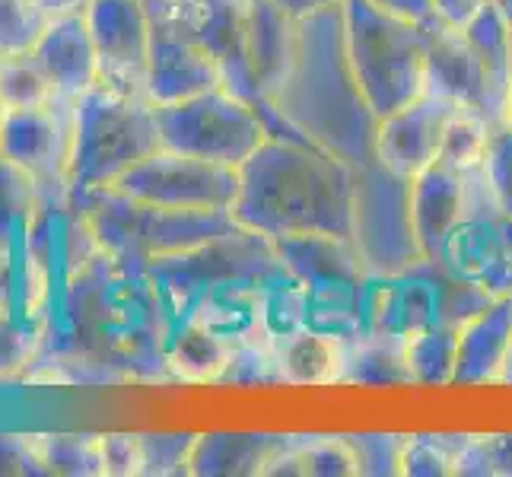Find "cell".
I'll list each match as a JSON object with an SVG mask.
<instances>
[{"label": "cell", "mask_w": 512, "mask_h": 477, "mask_svg": "<svg viewBox=\"0 0 512 477\" xmlns=\"http://www.w3.org/2000/svg\"><path fill=\"white\" fill-rule=\"evenodd\" d=\"M271 112L293 137L353 169L376 159L379 118L369 109L347 55L344 4L299 20L296 58L271 96Z\"/></svg>", "instance_id": "cell-1"}, {"label": "cell", "mask_w": 512, "mask_h": 477, "mask_svg": "<svg viewBox=\"0 0 512 477\" xmlns=\"http://www.w3.org/2000/svg\"><path fill=\"white\" fill-rule=\"evenodd\" d=\"M233 220L268 239L350 236L353 166L312 144L271 137L239 166Z\"/></svg>", "instance_id": "cell-2"}, {"label": "cell", "mask_w": 512, "mask_h": 477, "mask_svg": "<svg viewBox=\"0 0 512 477\" xmlns=\"http://www.w3.org/2000/svg\"><path fill=\"white\" fill-rule=\"evenodd\" d=\"M160 147L163 137L156 105L96 83L74 102L67 194L80 198L86 191L115 185L121 175H128Z\"/></svg>", "instance_id": "cell-3"}, {"label": "cell", "mask_w": 512, "mask_h": 477, "mask_svg": "<svg viewBox=\"0 0 512 477\" xmlns=\"http://www.w3.org/2000/svg\"><path fill=\"white\" fill-rule=\"evenodd\" d=\"M70 204L80 210V217L93 229L105 252L134 264L188 252L194 245H204L239 226L233 214L156 207L131 198L115 185L86 191L80 198H70Z\"/></svg>", "instance_id": "cell-4"}, {"label": "cell", "mask_w": 512, "mask_h": 477, "mask_svg": "<svg viewBox=\"0 0 512 477\" xmlns=\"http://www.w3.org/2000/svg\"><path fill=\"white\" fill-rule=\"evenodd\" d=\"M347 55L369 109L382 121L427 93L423 26L369 0H344Z\"/></svg>", "instance_id": "cell-5"}, {"label": "cell", "mask_w": 512, "mask_h": 477, "mask_svg": "<svg viewBox=\"0 0 512 477\" xmlns=\"http://www.w3.org/2000/svg\"><path fill=\"white\" fill-rule=\"evenodd\" d=\"M156 290L163 296L172 328H179L191 306L210 290L223 284H264L290 277L284 258L277 255L274 239L255 233V229L236 226L229 233L194 245L188 252L166 255L147 264Z\"/></svg>", "instance_id": "cell-6"}, {"label": "cell", "mask_w": 512, "mask_h": 477, "mask_svg": "<svg viewBox=\"0 0 512 477\" xmlns=\"http://www.w3.org/2000/svg\"><path fill=\"white\" fill-rule=\"evenodd\" d=\"M487 290L446 274L436 261H420L401 274H369L363 280V322L366 334L411 341L417 334L458 325L487 309Z\"/></svg>", "instance_id": "cell-7"}, {"label": "cell", "mask_w": 512, "mask_h": 477, "mask_svg": "<svg viewBox=\"0 0 512 477\" xmlns=\"http://www.w3.org/2000/svg\"><path fill=\"white\" fill-rule=\"evenodd\" d=\"M350 239L357 242L369 274H401L427 261L414 229L408 175L388 169L382 159L353 169Z\"/></svg>", "instance_id": "cell-8"}, {"label": "cell", "mask_w": 512, "mask_h": 477, "mask_svg": "<svg viewBox=\"0 0 512 477\" xmlns=\"http://www.w3.org/2000/svg\"><path fill=\"white\" fill-rule=\"evenodd\" d=\"M156 121H160L166 150L233 169H239L268 140L264 115L226 86L182 102L156 105Z\"/></svg>", "instance_id": "cell-9"}, {"label": "cell", "mask_w": 512, "mask_h": 477, "mask_svg": "<svg viewBox=\"0 0 512 477\" xmlns=\"http://www.w3.org/2000/svg\"><path fill=\"white\" fill-rule=\"evenodd\" d=\"M433 261L455 280L490 296L512 293V217L493 198L484 166L468 172L465 210Z\"/></svg>", "instance_id": "cell-10"}, {"label": "cell", "mask_w": 512, "mask_h": 477, "mask_svg": "<svg viewBox=\"0 0 512 477\" xmlns=\"http://www.w3.org/2000/svg\"><path fill=\"white\" fill-rule=\"evenodd\" d=\"M131 198L169 210H214L229 214L239 194V169L160 147L115 182Z\"/></svg>", "instance_id": "cell-11"}, {"label": "cell", "mask_w": 512, "mask_h": 477, "mask_svg": "<svg viewBox=\"0 0 512 477\" xmlns=\"http://www.w3.org/2000/svg\"><path fill=\"white\" fill-rule=\"evenodd\" d=\"M420 26L427 45V90L455 102L458 109L481 115L493 128L506 125L509 93L490 74L468 32L443 23L439 16H430Z\"/></svg>", "instance_id": "cell-12"}, {"label": "cell", "mask_w": 512, "mask_h": 477, "mask_svg": "<svg viewBox=\"0 0 512 477\" xmlns=\"http://www.w3.org/2000/svg\"><path fill=\"white\" fill-rule=\"evenodd\" d=\"M144 4L150 13V102L169 105L223 86L220 67L194 35L182 0H144Z\"/></svg>", "instance_id": "cell-13"}, {"label": "cell", "mask_w": 512, "mask_h": 477, "mask_svg": "<svg viewBox=\"0 0 512 477\" xmlns=\"http://www.w3.org/2000/svg\"><path fill=\"white\" fill-rule=\"evenodd\" d=\"M86 20L99 58V83L150 99V13L144 0H93Z\"/></svg>", "instance_id": "cell-14"}, {"label": "cell", "mask_w": 512, "mask_h": 477, "mask_svg": "<svg viewBox=\"0 0 512 477\" xmlns=\"http://www.w3.org/2000/svg\"><path fill=\"white\" fill-rule=\"evenodd\" d=\"M185 16L201 39V45L217 61L223 86L229 93L252 102L264 115V125L271 134V112L264 105L255 70H252V51H249V0H182Z\"/></svg>", "instance_id": "cell-15"}, {"label": "cell", "mask_w": 512, "mask_h": 477, "mask_svg": "<svg viewBox=\"0 0 512 477\" xmlns=\"http://www.w3.org/2000/svg\"><path fill=\"white\" fill-rule=\"evenodd\" d=\"M70 121L74 105L67 102L45 109H7L0 125V156L35 175L42 188L67 185Z\"/></svg>", "instance_id": "cell-16"}, {"label": "cell", "mask_w": 512, "mask_h": 477, "mask_svg": "<svg viewBox=\"0 0 512 477\" xmlns=\"http://www.w3.org/2000/svg\"><path fill=\"white\" fill-rule=\"evenodd\" d=\"M458 112H465V109H458L455 102L427 90L414 102L404 105V109L385 115L379 121L376 159H382V163L388 169H395L398 175L414 179V175H420L439 159L446 131Z\"/></svg>", "instance_id": "cell-17"}, {"label": "cell", "mask_w": 512, "mask_h": 477, "mask_svg": "<svg viewBox=\"0 0 512 477\" xmlns=\"http://www.w3.org/2000/svg\"><path fill=\"white\" fill-rule=\"evenodd\" d=\"M32 55L39 58L45 74L55 83L58 99L67 105H74L99 83V58L86 13L51 16Z\"/></svg>", "instance_id": "cell-18"}, {"label": "cell", "mask_w": 512, "mask_h": 477, "mask_svg": "<svg viewBox=\"0 0 512 477\" xmlns=\"http://www.w3.org/2000/svg\"><path fill=\"white\" fill-rule=\"evenodd\" d=\"M296 42H299V20H293L290 13L280 7L268 4V0H249V51H252V70L258 93L271 112V96L280 90L287 70L296 58ZM271 137H293L271 112ZM306 144V140H299Z\"/></svg>", "instance_id": "cell-19"}, {"label": "cell", "mask_w": 512, "mask_h": 477, "mask_svg": "<svg viewBox=\"0 0 512 477\" xmlns=\"http://www.w3.org/2000/svg\"><path fill=\"white\" fill-rule=\"evenodd\" d=\"M512 350V293L497 296L487 309L458 328L452 385H497Z\"/></svg>", "instance_id": "cell-20"}, {"label": "cell", "mask_w": 512, "mask_h": 477, "mask_svg": "<svg viewBox=\"0 0 512 477\" xmlns=\"http://www.w3.org/2000/svg\"><path fill=\"white\" fill-rule=\"evenodd\" d=\"M465 198H468V172L449 163H439V159L411 179V214L427 261L436 258L449 229L462 217Z\"/></svg>", "instance_id": "cell-21"}, {"label": "cell", "mask_w": 512, "mask_h": 477, "mask_svg": "<svg viewBox=\"0 0 512 477\" xmlns=\"http://www.w3.org/2000/svg\"><path fill=\"white\" fill-rule=\"evenodd\" d=\"M284 433H201L191 452L194 477H268L274 462L290 446Z\"/></svg>", "instance_id": "cell-22"}, {"label": "cell", "mask_w": 512, "mask_h": 477, "mask_svg": "<svg viewBox=\"0 0 512 477\" xmlns=\"http://www.w3.org/2000/svg\"><path fill=\"white\" fill-rule=\"evenodd\" d=\"M277 255L303 287L363 284L369 277L357 242L350 236H287L274 239Z\"/></svg>", "instance_id": "cell-23"}, {"label": "cell", "mask_w": 512, "mask_h": 477, "mask_svg": "<svg viewBox=\"0 0 512 477\" xmlns=\"http://www.w3.org/2000/svg\"><path fill=\"white\" fill-rule=\"evenodd\" d=\"M185 322L217 334L229 347L268 338L264 331V284H223L191 306Z\"/></svg>", "instance_id": "cell-24"}, {"label": "cell", "mask_w": 512, "mask_h": 477, "mask_svg": "<svg viewBox=\"0 0 512 477\" xmlns=\"http://www.w3.org/2000/svg\"><path fill=\"white\" fill-rule=\"evenodd\" d=\"M341 382L369 385V388L414 385L411 363H408V341L388 338V334H360L357 341H347Z\"/></svg>", "instance_id": "cell-25"}, {"label": "cell", "mask_w": 512, "mask_h": 477, "mask_svg": "<svg viewBox=\"0 0 512 477\" xmlns=\"http://www.w3.org/2000/svg\"><path fill=\"white\" fill-rule=\"evenodd\" d=\"M280 373L284 385H331L341 382L344 369V344L315 334L309 328H299L290 338L277 341Z\"/></svg>", "instance_id": "cell-26"}, {"label": "cell", "mask_w": 512, "mask_h": 477, "mask_svg": "<svg viewBox=\"0 0 512 477\" xmlns=\"http://www.w3.org/2000/svg\"><path fill=\"white\" fill-rule=\"evenodd\" d=\"M229 347L217 334L207 328L182 322L169 334V373L172 382H188V385H217L223 369L229 363Z\"/></svg>", "instance_id": "cell-27"}, {"label": "cell", "mask_w": 512, "mask_h": 477, "mask_svg": "<svg viewBox=\"0 0 512 477\" xmlns=\"http://www.w3.org/2000/svg\"><path fill=\"white\" fill-rule=\"evenodd\" d=\"M303 328L334 341H357L366 334L363 322V284H325L306 287Z\"/></svg>", "instance_id": "cell-28"}, {"label": "cell", "mask_w": 512, "mask_h": 477, "mask_svg": "<svg viewBox=\"0 0 512 477\" xmlns=\"http://www.w3.org/2000/svg\"><path fill=\"white\" fill-rule=\"evenodd\" d=\"M350 477L357 474L344 436H293L290 446L280 452L268 477Z\"/></svg>", "instance_id": "cell-29"}, {"label": "cell", "mask_w": 512, "mask_h": 477, "mask_svg": "<svg viewBox=\"0 0 512 477\" xmlns=\"http://www.w3.org/2000/svg\"><path fill=\"white\" fill-rule=\"evenodd\" d=\"M39 201L42 185L35 182V175L0 156V258L26 239Z\"/></svg>", "instance_id": "cell-30"}, {"label": "cell", "mask_w": 512, "mask_h": 477, "mask_svg": "<svg viewBox=\"0 0 512 477\" xmlns=\"http://www.w3.org/2000/svg\"><path fill=\"white\" fill-rule=\"evenodd\" d=\"M0 102L4 109H45L61 99L39 58L29 51V55L0 58Z\"/></svg>", "instance_id": "cell-31"}, {"label": "cell", "mask_w": 512, "mask_h": 477, "mask_svg": "<svg viewBox=\"0 0 512 477\" xmlns=\"http://www.w3.org/2000/svg\"><path fill=\"white\" fill-rule=\"evenodd\" d=\"M48 474L99 477L102 468V433H42L35 436Z\"/></svg>", "instance_id": "cell-32"}, {"label": "cell", "mask_w": 512, "mask_h": 477, "mask_svg": "<svg viewBox=\"0 0 512 477\" xmlns=\"http://www.w3.org/2000/svg\"><path fill=\"white\" fill-rule=\"evenodd\" d=\"M458 353V325H439L408 341L414 385H452Z\"/></svg>", "instance_id": "cell-33"}, {"label": "cell", "mask_w": 512, "mask_h": 477, "mask_svg": "<svg viewBox=\"0 0 512 477\" xmlns=\"http://www.w3.org/2000/svg\"><path fill=\"white\" fill-rule=\"evenodd\" d=\"M468 446V433H417L404 439L401 474L446 477L458 471V458Z\"/></svg>", "instance_id": "cell-34"}, {"label": "cell", "mask_w": 512, "mask_h": 477, "mask_svg": "<svg viewBox=\"0 0 512 477\" xmlns=\"http://www.w3.org/2000/svg\"><path fill=\"white\" fill-rule=\"evenodd\" d=\"M284 373H280V357H277V341L271 338H255L236 344L229 353V363L217 385H233V388H264V385H280Z\"/></svg>", "instance_id": "cell-35"}, {"label": "cell", "mask_w": 512, "mask_h": 477, "mask_svg": "<svg viewBox=\"0 0 512 477\" xmlns=\"http://www.w3.org/2000/svg\"><path fill=\"white\" fill-rule=\"evenodd\" d=\"M48 20L39 0H0V58L29 55Z\"/></svg>", "instance_id": "cell-36"}, {"label": "cell", "mask_w": 512, "mask_h": 477, "mask_svg": "<svg viewBox=\"0 0 512 477\" xmlns=\"http://www.w3.org/2000/svg\"><path fill=\"white\" fill-rule=\"evenodd\" d=\"M490 134H493V125H487L481 115L458 112L452 118L449 131H446L443 150H439V163H449V166L462 169V172L481 169L484 156H487Z\"/></svg>", "instance_id": "cell-37"}, {"label": "cell", "mask_w": 512, "mask_h": 477, "mask_svg": "<svg viewBox=\"0 0 512 477\" xmlns=\"http://www.w3.org/2000/svg\"><path fill=\"white\" fill-rule=\"evenodd\" d=\"M194 443H198V433H140V474H188Z\"/></svg>", "instance_id": "cell-38"}, {"label": "cell", "mask_w": 512, "mask_h": 477, "mask_svg": "<svg viewBox=\"0 0 512 477\" xmlns=\"http://www.w3.org/2000/svg\"><path fill=\"white\" fill-rule=\"evenodd\" d=\"M347 446L357 458V474L366 477H395L401 474L404 439L401 433H347Z\"/></svg>", "instance_id": "cell-39"}, {"label": "cell", "mask_w": 512, "mask_h": 477, "mask_svg": "<svg viewBox=\"0 0 512 477\" xmlns=\"http://www.w3.org/2000/svg\"><path fill=\"white\" fill-rule=\"evenodd\" d=\"M465 477H512V433L468 436V446L458 458V471Z\"/></svg>", "instance_id": "cell-40"}, {"label": "cell", "mask_w": 512, "mask_h": 477, "mask_svg": "<svg viewBox=\"0 0 512 477\" xmlns=\"http://www.w3.org/2000/svg\"><path fill=\"white\" fill-rule=\"evenodd\" d=\"M42 353V334L0 315V382L29 373Z\"/></svg>", "instance_id": "cell-41"}, {"label": "cell", "mask_w": 512, "mask_h": 477, "mask_svg": "<svg viewBox=\"0 0 512 477\" xmlns=\"http://www.w3.org/2000/svg\"><path fill=\"white\" fill-rule=\"evenodd\" d=\"M484 175L497 204L512 217V128L500 125L493 128L487 156H484Z\"/></svg>", "instance_id": "cell-42"}, {"label": "cell", "mask_w": 512, "mask_h": 477, "mask_svg": "<svg viewBox=\"0 0 512 477\" xmlns=\"http://www.w3.org/2000/svg\"><path fill=\"white\" fill-rule=\"evenodd\" d=\"M48 468L35 436L0 433V477H45Z\"/></svg>", "instance_id": "cell-43"}, {"label": "cell", "mask_w": 512, "mask_h": 477, "mask_svg": "<svg viewBox=\"0 0 512 477\" xmlns=\"http://www.w3.org/2000/svg\"><path fill=\"white\" fill-rule=\"evenodd\" d=\"M102 468L109 477H137L140 433H102Z\"/></svg>", "instance_id": "cell-44"}, {"label": "cell", "mask_w": 512, "mask_h": 477, "mask_svg": "<svg viewBox=\"0 0 512 477\" xmlns=\"http://www.w3.org/2000/svg\"><path fill=\"white\" fill-rule=\"evenodd\" d=\"M433 13L449 26H468L474 16H478L490 0H430Z\"/></svg>", "instance_id": "cell-45"}, {"label": "cell", "mask_w": 512, "mask_h": 477, "mask_svg": "<svg viewBox=\"0 0 512 477\" xmlns=\"http://www.w3.org/2000/svg\"><path fill=\"white\" fill-rule=\"evenodd\" d=\"M369 4H376L388 13H398L404 20H414V23H423V20H430V16H436L430 0H369Z\"/></svg>", "instance_id": "cell-46"}, {"label": "cell", "mask_w": 512, "mask_h": 477, "mask_svg": "<svg viewBox=\"0 0 512 477\" xmlns=\"http://www.w3.org/2000/svg\"><path fill=\"white\" fill-rule=\"evenodd\" d=\"M268 4L290 13L293 20H306V16L328 10V7H338V4H344V0H268Z\"/></svg>", "instance_id": "cell-47"}, {"label": "cell", "mask_w": 512, "mask_h": 477, "mask_svg": "<svg viewBox=\"0 0 512 477\" xmlns=\"http://www.w3.org/2000/svg\"><path fill=\"white\" fill-rule=\"evenodd\" d=\"M48 16H64V13H86L93 0H39Z\"/></svg>", "instance_id": "cell-48"}, {"label": "cell", "mask_w": 512, "mask_h": 477, "mask_svg": "<svg viewBox=\"0 0 512 477\" xmlns=\"http://www.w3.org/2000/svg\"><path fill=\"white\" fill-rule=\"evenodd\" d=\"M497 385H512V350H509V357L503 363V373H500V382Z\"/></svg>", "instance_id": "cell-49"}, {"label": "cell", "mask_w": 512, "mask_h": 477, "mask_svg": "<svg viewBox=\"0 0 512 477\" xmlns=\"http://www.w3.org/2000/svg\"><path fill=\"white\" fill-rule=\"evenodd\" d=\"M493 4L500 7V13L506 16V23H509V29H512V0H493Z\"/></svg>", "instance_id": "cell-50"}, {"label": "cell", "mask_w": 512, "mask_h": 477, "mask_svg": "<svg viewBox=\"0 0 512 477\" xmlns=\"http://www.w3.org/2000/svg\"><path fill=\"white\" fill-rule=\"evenodd\" d=\"M506 125L512 128V93H509V112H506Z\"/></svg>", "instance_id": "cell-51"}, {"label": "cell", "mask_w": 512, "mask_h": 477, "mask_svg": "<svg viewBox=\"0 0 512 477\" xmlns=\"http://www.w3.org/2000/svg\"><path fill=\"white\" fill-rule=\"evenodd\" d=\"M4 112H7V109H4V102H0V125H4Z\"/></svg>", "instance_id": "cell-52"}]
</instances>
